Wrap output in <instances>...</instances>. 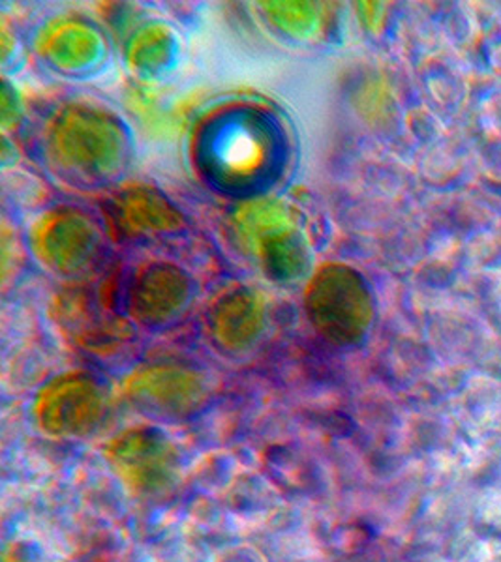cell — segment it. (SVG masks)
I'll list each match as a JSON object with an SVG mask.
<instances>
[{
    "label": "cell",
    "instance_id": "obj_13",
    "mask_svg": "<svg viewBox=\"0 0 501 562\" xmlns=\"http://www.w3.org/2000/svg\"><path fill=\"white\" fill-rule=\"evenodd\" d=\"M36 49L47 65L65 74H79L102 57V36L81 20H57L45 25L36 38Z\"/></svg>",
    "mask_w": 501,
    "mask_h": 562
},
{
    "label": "cell",
    "instance_id": "obj_10",
    "mask_svg": "<svg viewBox=\"0 0 501 562\" xmlns=\"http://www.w3.org/2000/svg\"><path fill=\"white\" fill-rule=\"evenodd\" d=\"M111 222L126 238H153L179 231L185 217L156 188L129 186L111 199Z\"/></svg>",
    "mask_w": 501,
    "mask_h": 562
},
{
    "label": "cell",
    "instance_id": "obj_3",
    "mask_svg": "<svg viewBox=\"0 0 501 562\" xmlns=\"http://www.w3.org/2000/svg\"><path fill=\"white\" fill-rule=\"evenodd\" d=\"M304 310L315 333L334 346L359 344L372 326L370 288L357 270L342 262L315 270L304 291Z\"/></svg>",
    "mask_w": 501,
    "mask_h": 562
},
{
    "label": "cell",
    "instance_id": "obj_15",
    "mask_svg": "<svg viewBox=\"0 0 501 562\" xmlns=\"http://www.w3.org/2000/svg\"><path fill=\"white\" fill-rule=\"evenodd\" d=\"M269 20L283 33L304 36L314 31L318 23V8L310 2H272L265 4Z\"/></svg>",
    "mask_w": 501,
    "mask_h": 562
},
{
    "label": "cell",
    "instance_id": "obj_2",
    "mask_svg": "<svg viewBox=\"0 0 501 562\" xmlns=\"http://www.w3.org/2000/svg\"><path fill=\"white\" fill-rule=\"evenodd\" d=\"M277 132L254 111H230L207 124L200 140V161L207 177L224 190L245 192L275 173Z\"/></svg>",
    "mask_w": 501,
    "mask_h": 562
},
{
    "label": "cell",
    "instance_id": "obj_5",
    "mask_svg": "<svg viewBox=\"0 0 501 562\" xmlns=\"http://www.w3.org/2000/svg\"><path fill=\"white\" fill-rule=\"evenodd\" d=\"M34 257L63 278L89 274L102 257V231L87 214L68 206L44 212L29 233Z\"/></svg>",
    "mask_w": 501,
    "mask_h": 562
},
{
    "label": "cell",
    "instance_id": "obj_1",
    "mask_svg": "<svg viewBox=\"0 0 501 562\" xmlns=\"http://www.w3.org/2000/svg\"><path fill=\"white\" fill-rule=\"evenodd\" d=\"M44 150L53 169L65 179L98 184L121 173L129 160V135L110 111L71 103L47 122Z\"/></svg>",
    "mask_w": 501,
    "mask_h": 562
},
{
    "label": "cell",
    "instance_id": "obj_7",
    "mask_svg": "<svg viewBox=\"0 0 501 562\" xmlns=\"http://www.w3.org/2000/svg\"><path fill=\"white\" fill-rule=\"evenodd\" d=\"M192 299V280L174 262H145L130 278L126 310L142 325L174 323Z\"/></svg>",
    "mask_w": 501,
    "mask_h": 562
},
{
    "label": "cell",
    "instance_id": "obj_14",
    "mask_svg": "<svg viewBox=\"0 0 501 562\" xmlns=\"http://www.w3.org/2000/svg\"><path fill=\"white\" fill-rule=\"evenodd\" d=\"M174 36L164 25H147L134 34L129 45V63L134 70L156 74L174 57Z\"/></svg>",
    "mask_w": 501,
    "mask_h": 562
},
{
    "label": "cell",
    "instance_id": "obj_4",
    "mask_svg": "<svg viewBox=\"0 0 501 562\" xmlns=\"http://www.w3.org/2000/svg\"><path fill=\"white\" fill-rule=\"evenodd\" d=\"M233 231L246 254L272 280L291 281L309 267V244L288 206L259 199L238 209Z\"/></svg>",
    "mask_w": 501,
    "mask_h": 562
},
{
    "label": "cell",
    "instance_id": "obj_9",
    "mask_svg": "<svg viewBox=\"0 0 501 562\" xmlns=\"http://www.w3.org/2000/svg\"><path fill=\"white\" fill-rule=\"evenodd\" d=\"M111 463L135 490H156L174 471V450L166 439L148 429H130L108 448Z\"/></svg>",
    "mask_w": 501,
    "mask_h": 562
},
{
    "label": "cell",
    "instance_id": "obj_11",
    "mask_svg": "<svg viewBox=\"0 0 501 562\" xmlns=\"http://www.w3.org/2000/svg\"><path fill=\"white\" fill-rule=\"evenodd\" d=\"M267 326L264 296L250 288L225 291L209 310V330L224 351L243 352L261 338Z\"/></svg>",
    "mask_w": 501,
    "mask_h": 562
},
{
    "label": "cell",
    "instance_id": "obj_6",
    "mask_svg": "<svg viewBox=\"0 0 501 562\" xmlns=\"http://www.w3.org/2000/svg\"><path fill=\"white\" fill-rule=\"evenodd\" d=\"M105 411L102 384L89 373H66L40 392L34 413L53 437H78L97 426Z\"/></svg>",
    "mask_w": 501,
    "mask_h": 562
},
{
    "label": "cell",
    "instance_id": "obj_12",
    "mask_svg": "<svg viewBox=\"0 0 501 562\" xmlns=\"http://www.w3.org/2000/svg\"><path fill=\"white\" fill-rule=\"evenodd\" d=\"M58 321L78 346L98 355H113L132 336L126 321L113 315L100 302L85 294L65 296L58 304Z\"/></svg>",
    "mask_w": 501,
    "mask_h": 562
},
{
    "label": "cell",
    "instance_id": "obj_8",
    "mask_svg": "<svg viewBox=\"0 0 501 562\" xmlns=\"http://www.w3.org/2000/svg\"><path fill=\"white\" fill-rule=\"evenodd\" d=\"M126 394L151 415L182 416L200 407L205 386L196 371L177 364H156L132 373Z\"/></svg>",
    "mask_w": 501,
    "mask_h": 562
}]
</instances>
